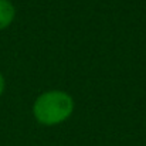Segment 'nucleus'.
<instances>
[{
  "label": "nucleus",
  "instance_id": "1",
  "mask_svg": "<svg viewBox=\"0 0 146 146\" xmlns=\"http://www.w3.org/2000/svg\"><path fill=\"white\" fill-rule=\"evenodd\" d=\"M74 111V99L65 91L54 90L38 95L33 104L36 121L46 126H54L67 121Z\"/></svg>",
  "mask_w": 146,
  "mask_h": 146
},
{
  "label": "nucleus",
  "instance_id": "2",
  "mask_svg": "<svg viewBox=\"0 0 146 146\" xmlns=\"http://www.w3.org/2000/svg\"><path fill=\"white\" fill-rule=\"evenodd\" d=\"M16 17V9L10 0H0V31L7 29Z\"/></svg>",
  "mask_w": 146,
  "mask_h": 146
},
{
  "label": "nucleus",
  "instance_id": "3",
  "mask_svg": "<svg viewBox=\"0 0 146 146\" xmlns=\"http://www.w3.org/2000/svg\"><path fill=\"white\" fill-rule=\"evenodd\" d=\"M4 88H6V81H4L3 74L0 72V97H1V94L4 92Z\"/></svg>",
  "mask_w": 146,
  "mask_h": 146
}]
</instances>
